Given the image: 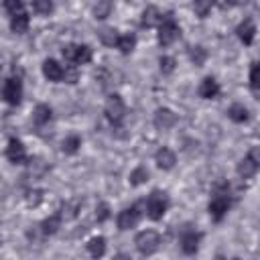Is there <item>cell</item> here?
Listing matches in <instances>:
<instances>
[{
  "label": "cell",
  "mask_w": 260,
  "mask_h": 260,
  "mask_svg": "<svg viewBox=\"0 0 260 260\" xmlns=\"http://www.w3.org/2000/svg\"><path fill=\"white\" fill-rule=\"evenodd\" d=\"M232 203H234V197H232V187L228 181H217L211 189V197H209V205H207V211H209V217L219 223L228 211L232 209Z\"/></svg>",
  "instance_id": "6da1fadb"
},
{
  "label": "cell",
  "mask_w": 260,
  "mask_h": 260,
  "mask_svg": "<svg viewBox=\"0 0 260 260\" xmlns=\"http://www.w3.org/2000/svg\"><path fill=\"white\" fill-rule=\"evenodd\" d=\"M156 28H158L156 39H158V45H160V47H171V45L181 37V26H179V22L175 20L173 12L162 14Z\"/></svg>",
  "instance_id": "7a4b0ae2"
},
{
  "label": "cell",
  "mask_w": 260,
  "mask_h": 260,
  "mask_svg": "<svg viewBox=\"0 0 260 260\" xmlns=\"http://www.w3.org/2000/svg\"><path fill=\"white\" fill-rule=\"evenodd\" d=\"M169 195L167 191H160V189H154L150 191V195L146 197V203H144V209H146V215L148 219L152 221H158L165 217V213L169 211Z\"/></svg>",
  "instance_id": "3957f363"
},
{
  "label": "cell",
  "mask_w": 260,
  "mask_h": 260,
  "mask_svg": "<svg viewBox=\"0 0 260 260\" xmlns=\"http://www.w3.org/2000/svg\"><path fill=\"white\" fill-rule=\"evenodd\" d=\"M61 55L67 63L71 65H87L93 59V51L89 45H81V43H67L61 49Z\"/></svg>",
  "instance_id": "277c9868"
},
{
  "label": "cell",
  "mask_w": 260,
  "mask_h": 260,
  "mask_svg": "<svg viewBox=\"0 0 260 260\" xmlns=\"http://www.w3.org/2000/svg\"><path fill=\"white\" fill-rule=\"evenodd\" d=\"M104 114H106V120L112 126H120L126 118V104H124L122 95H118V93L108 95L106 106H104Z\"/></svg>",
  "instance_id": "5b68a950"
},
{
  "label": "cell",
  "mask_w": 260,
  "mask_h": 260,
  "mask_svg": "<svg viewBox=\"0 0 260 260\" xmlns=\"http://www.w3.org/2000/svg\"><path fill=\"white\" fill-rule=\"evenodd\" d=\"M134 244H136V250L142 256H150L160 248V236L154 230H142V232L136 234Z\"/></svg>",
  "instance_id": "8992f818"
},
{
  "label": "cell",
  "mask_w": 260,
  "mask_h": 260,
  "mask_svg": "<svg viewBox=\"0 0 260 260\" xmlns=\"http://www.w3.org/2000/svg\"><path fill=\"white\" fill-rule=\"evenodd\" d=\"M2 100L8 106H18L22 102V77L20 75H12L4 81L2 87Z\"/></svg>",
  "instance_id": "52a82bcc"
},
{
  "label": "cell",
  "mask_w": 260,
  "mask_h": 260,
  "mask_svg": "<svg viewBox=\"0 0 260 260\" xmlns=\"http://www.w3.org/2000/svg\"><path fill=\"white\" fill-rule=\"evenodd\" d=\"M258 167H260L258 150H256V148H250V150H248V154L238 162L236 173H238V177H240V179L248 181V179H252V177L258 173Z\"/></svg>",
  "instance_id": "ba28073f"
},
{
  "label": "cell",
  "mask_w": 260,
  "mask_h": 260,
  "mask_svg": "<svg viewBox=\"0 0 260 260\" xmlns=\"http://www.w3.org/2000/svg\"><path fill=\"white\" fill-rule=\"evenodd\" d=\"M140 217H142V209H140V203H132L130 207H124V209L118 213V217H116L118 230L126 232V230H132V228H136V225H138V221H140Z\"/></svg>",
  "instance_id": "9c48e42d"
},
{
  "label": "cell",
  "mask_w": 260,
  "mask_h": 260,
  "mask_svg": "<svg viewBox=\"0 0 260 260\" xmlns=\"http://www.w3.org/2000/svg\"><path fill=\"white\" fill-rule=\"evenodd\" d=\"M6 158L12 165H26L28 156H26V148L18 138H8V146H6Z\"/></svg>",
  "instance_id": "30bf717a"
},
{
  "label": "cell",
  "mask_w": 260,
  "mask_h": 260,
  "mask_svg": "<svg viewBox=\"0 0 260 260\" xmlns=\"http://www.w3.org/2000/svg\"><path fill=\"white\" fill-rule=\"evenodd\" d=\"M201 240H203V234L201 232H197V230H185L183 236H181V250H183V254H187V256L197 254V250L201 246Z\"/></svg>",
  "instance_id": "8fae6325"
},
{
  "label": "cell",
  "mask_w": 260,
  "mask_h": 260,
  "mask_svg": "<svg viewBox=\"0 0 260 260\" xmlns=\"http://www.w3.org/2000/svg\"><path fill=\"white\" fill-rule=\"evenodd\" d=\"M41 69H43L45 79H49V81H53V83L65 81V67H63L59 61H55V59H45Z\"/></svg>",
  "instance_id": "7c38bea8"
},
{
  "label": "cell",
  "mask_w": 260,
  "mask_h": 260,
  "mask_svg": "<svg viewBox=\"0 0 260 260\" xmlns=\"http://www.w3.org/2000/svg\"><path fill=\"white\" fill-rule=\"evenodd\" d=\"M219 91H221V87L215 81V77H211V75L203 77L201 83H199V87H197V93H199L201 100H215L219 95Z\"/></svg>",
  "instance_id": "4fadbf2b"
},
{
  "label": "cell",
  "mask_w": 260,
  "mask_h": 260,
  "mask_svg": "<svg viewBox=\"0 0 260 260\" xmlns=\"http://www.w3.org/2000/svg\"><path fill=\"white\" fill-rule=\"evenodd\" d=\"M236 35H238V39L244 43V45H252L254 43V39H256V22L252 20V18H244L238 26H236Z\"/></svg>",
  "instance_id": "5bb4252c"
},
{
  "label": "cell",
  "mask_w": 260,
  "mask_h": 260,
  "mask_svg": "<svg viewBox=\"0 0 260 260\" xmlns=\"http://www.w3.org/2000/svg\"><path fill=\"white\" fill-rule=\"evenodd\" d=\"M61 223H63V215H61V211L57 209L53 215L45 217V219L39 223V230H41V234H43V236H55V234L59 232Z\"/></svg>",
  "instance_id": "9a60e30c"
},
{
  "label": "cell",
  "mask_w": 260,
  "mask_h": 260,
  "mask_svg": "<svg viewBox=\"0 0 260 260\" xmlns=\"http://www.w3.org/2000/svg\"><path fill=\"white\" fill-rule=\"evenodd\" d=\"M177 124V114L169 108H158L154 112V126L156 128H162V130H169Z\"/></svg>",
  "instance_id": "2e32d148"
},
{
  "label": "cell",
  "mask_w": 260,
  "mask_h": 260,
  "mask_svg": "<svg viewBox=\"0 0 260 260\" xmlns=\"http://www.w3.org/2000/svg\"><path fill=\"white\" fill-rule=\"evenodd\" d=\"M154 162H156L158 169H162V171H171V169L175 167V162H177V154H175L171 148L162 146V148L156 150V154H154Z\"/></svg>",
  "instance_id": "e0dca14e"
},
{
  "label": "cell",
  "mask_w": 260,
  "mask_h": 260,
  "mask_svg": "<svg viewBox=\"0 0 260 260\" xmlns=\"http://www.w3.org/2000/svg\"><path fill=\"white\" fill-rule=\"evenodd\" d=\"M160 10L156 8V6H146L144 10H142V14H140V26L142 28H154V26H158V22H160Z\"/></svg>",
  "instance_id": "ac0fdd59"
},
{
  "label": "cell",
  "mask_w": 260,
  "mask_h": 260,
  "mask_svg": "<svg viewBox=\"0 0 260 260\" xmlns=\"http://www.w3.org/2000/svg\"><path fill=\"white\" fill-rule=\"evenodd\" d=\"M51 120H53V110H51V106H47V104H37V108H35V112H32V124H35L37 128H45Z\"/></svg>",
  "instance_id": "d6986e66"
},
{
  "label": "cell",
  "mask_w": 260,
  "mask_h": 260,
  "mask_svg": "<svg viewBox=\"0 0 260 260\" xmlns=\"http://www.w3.org/2000/svg\"><path fill=\"white\" fill-rule=\"evenodd\" d=\"M28 24H30V18L26 12H18L10 16V30L14 35H24L28 30Z\"/></svg>",
  "instance_id": "ffe728a7"
},
{
  "label": "cell",
  "mask_w": 260,
  "mask_h": 260,
  "mask_svg": "<svg viewBox=\"0 0 260 260\" xmlns=\"http://www.w3.org/2000/svg\"><path fill=\"white\" fill-rule=\"evenodd\" d=\"M225 114H228V118H230L232 122H236V124H244V122L250 120V112H248V108H246L244 104H232Z\"/></svg>",
  "instance_id": "44dd1931"
},
{
  "label": "cell",
  "mask_w": 260,
  "mask_h": 260,
  "mask_svg": "<svg viewBox=\"0 0 260 260\" xmlns=\"http://www.w3.org/2000/svg\"><path fill=\"white\" fill-rule=\"evenodd\" d=\"M136 47V35L134 32H126V35H120L118 41H116V49H120L122 55H130Z\"/></svg>",
  "instance_id": "7402d4cb"
},
{
  "label": "cell",
  "mask_w": 260,
  "mask_h": 260,
  "mask_svg": "<svg viewBox=\"0 0 260 260\" xmlns=\"http://www.w3.org/2000/svg\"><path fill=\"white\" fill-rule=\"evenodd\" d=\"M87 252L91 258H102L106 254V238L104 236H93L87 242Z\"/></svg>",
  "instance_id": "603a6c76"
},
{
  "label": "cell",
  "mask_w": 260,
  "mask_h": 260,
  "mask_svg": "<svg viewBox=\"0 0 260 260\" xmlns=\"http://www.w3.org/2000/svg\"><path fill=\"white\" fill-rule=\"evenodd\" d=\"M79 148H81V136H77V134H69L61 142V150L65 154H75Z\"/></svg>",
  "instance_id": "cb8c5ba5"
},
{
  "label": "cell",
  "mask_w": 260,
  "mask_h": 260,
  "mask_svg": "<svg viewBox=\"0 0 260 260\" xmlns=\"http://www.w3.org/2000/svg\"><path fill=\"white\" fill-rule=\"evenodd\" d=\"M98 37H100V41H102L106 47H116V41H118L120 32H118L116 28H112V26H104V28L98 30Z\"/></svg>",
  "instance_id": "d4e9b609"
},
{
  "label": "cell",
  "mask_w": 260,
  "mask_h": 260,
  "mask_svg": "<svg viewBox=\"0 0 260 260\" xmlns=\"http://www.w3.org/2000/svg\"><path fill=\"white\" fill-rule=\"evenodd\" d=\"M148 177H150V175H148V169L140 165V167H136V169L130 173L128 183H130L132 187H140V185H144V183L148 181Z\"/></svg>",
  "instance_id": "484cf974"
},
{
  "label": "cell",
  "mask_w": 260,
  "mask_h": 260,
  "mask_svg": "<svg viewBox=\"0 0 260 260\" xmlns=\"http://www.w3.org/2000/svg\"><path fill=\"white\" fill-rule=\"evenodd\" d=\"M213 6H215V0H193V12L199 18H207Z\"/></svg>",
  "instance_id": "4316f807"
},
{
  "label": "cell",
  "mask_w": 260,
  "mask_h": 260,
  "mask_svg": "<svg viewBox=\"0 0 260 260\" xmlns=\"http://www.w3.org/2000/svg\"><path fill=\"white\" fill-rule=\"evenodd\" d=\"M250 89L254 95L260 93V65H258V61H254L250 67Z\"/></svg>",
  "instance_id": "83f0119b"
},
{
  "label": "cell",
  "mask_w": 260,
  "mask_h": 260,
  "mask_svg": "<svg viewBox=\"0 0 260 260\" xmlns=\"http://www.w3.org/2000/svg\"><path fill=\"white\" fill-rule=\"evenodd\" d=\"M189 57H191V61H193L197 67H201V65L205 63V59H207V51H205L203 47L195 45V47L189 49Z\"/></svg>",
  "instance_id": "f1b7e54d"
},
{
  "label": "cell",
  "mask_w": 260,
  "mask_h": 260,
  "mask_svg": "<svg viewBox=\"0 0 260 260\" xmlns=\"http://www.w3.org/2000/svg\"><path fill=\"white\" fill-rule=\"evenodd\" d=\"M112 10V0H98V4L93 6V16L95 18H106Z\"/></svg>",
  "instance_id": "f546056e"
},
{
  "label": "cell",
  "mask_w": 260,
  "mask_h": 260,
  "mask_svg": "<svg viewBox=\"0 0 260 260\" xmlns=\"http://www.w3.org/2000/svg\"><path fill=\"white\" fill-rule=\"evenodd\" d=\"M30 4H32V8H35V12H39V14H51L53 12V0H30Z\"/></svg>",
  "instance_id": "4dcf8cb0"
},
{
  "label": "cell",
  "mask_w": 260,
  "mask_h": 260,
  "mask_svg": "<svg viewBox=\"0 0 260 260\" xmlns=\"http://www.w3.org/2000/svg\"><path fill=\"white\" fill-rule=\"evenodd\" d=\"M175 65H177V61H175V57H169V55H162V57L158 59V67H160V73H165V75H169V73H173V71H175Z\"/></svg>",
  "instance_id": "1f68e13d"
},
{
  "label": "cell",
  "mask_w": 260,
  "mask_h": 260,
  "mask_svg": "<svg viewBox=\"0 0 260 260\" xmlns=\"http://www.w3.org/2000/svg\"><path fill=\"white\" fill-rule=\"evenodd\" d=\"M4 8L12 16V14H18V12H24V2L22 0H4Z\"/></svg>",
  "instance_id": "d6a6232c"
},
{
  "label": "cell",
  "mask_w": 260,
  "mask_h": 260,
  "mask_svg": "<svg viewBox=\"0 0 260 260\" xmlns=\"http://www.w3.org/2000/svg\"><path fill=\"white\" fill-rule=\"evenodd\" d=\"M108 217H110V205H108V203H100V205L95 207V219H98L100 223H104Z\"/></svg>",
  "instance_id": "836d02e7"
},
{
  "label": "cell",
  "mask_w": 260,
  "mask_h": 260,
  "mask_svg": "<svg viewBox=\"0 0 260 260\" xmlns=\"http://www.w3.org/2000/svg\"><path fill=\"white\" fill-rule=\"evenodd\" d=\"M228 4L232 6V4H236V0H225V6H228Z\"/></svg>",
  "instance_id": "e575fe53"
},
{
  "label": "cell",
  "mask_w": 260,
  "mask_h": 260,
  "mask_svg": "<svg viewBox=\"0 0 260 260\" xmlns=\"http://www.w3.org/2000/svg\"><path fill=\"white\" fill-rule=\"evenodd\" d=\"M0 244H2V236H0Z\"/></svg>",
  "instance_id": "d590c367"
}]
</instances>
